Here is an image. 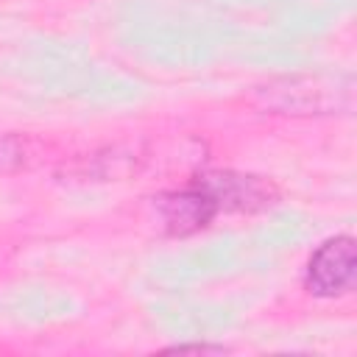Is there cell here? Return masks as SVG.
<instances>
[{
	"label": "cell",
	"mask_w": 357,
	"mask_h": 357,
	"mask_svg": "<svg viewBox=\"0 0 357 357\" xmlns=\"http://www.w3.org/2000/svg\"><path fill=\"white\" fill-rule=\"evenodd\" d=\"M254 103L271 114H349L354 106L351 73L282 75L254 89Z\"/></svg>",
	"instance_id": "1"
},
{
	"label": "cell",
	"mask_w": 357,
	"mask_h": 357,
	"mask_svg": "<svg viewBox=\"0 0 357 357\" xmlns=\"http://www.w3.org/2000/svg\"><path fill=\"white\" fill-rule=\"evenodd\" d=\"M357 279V245L351 234H337L321 243L304 273V287L318 298H335L354 287Z\"/></svg>",
	"instance_id": "2"
},
{
	"label": "cell",
	"mask_w": 357,
	"mask_h": 357,
	"mask_svg": "<svg viewBox=\"0 0 357 357\" xmlns=\"http://www.w3.org/2000/svg\"><path fill=\"white\" fill-rule=\"evenodd\" d=\"M192 184L212 198L218 212H259L276 204L279 198V190L268 178L251 173H234V170L201 173Z\"/></svg>",
	"instance_id": "3"
},
{
	"label": "cell",
	"mask_w": 357,
	"mask_h": 357,
	"mask_svg": "<svg viewBox=\"0 0 357 357\" xmlns=\"http://www.w3.org/2000/svg\"><path fill=\"white\" fill-rule=\"evenodd\" d=\"M153 201H156V212L162 215L165 231L178 234V237L201 231L218 215V206L212 204V198L195 184H190L187 190H178V192H162Z\"/></svg>",
	"instance_id": "4"
},
{
	"label": "cell",
	"mask_w": 357,
	"mask_h": 357,
	"mask_svg": "<svg viewBox=\"0 0 357 357\" xmlns=\"http://www.w3.org/2000/svg\"><path fill=\"white\" fill-rule=\"evenodd\" d=\"M25 165V142L17 134H0V170H17Z\"/></svg>",
	"instance_id": "5"
},
{
	"label": "cell",
	"mask_w": 357,
	"mask_h": 357,
	"mask_svg": "<svg viewBox=\"0 0 357 357\" xmlns=\"http://www.w3.org/2000/svg\"><path fill=\"white\" fill-rule=\"evenodd\" d=\"M167 351H178V354H184V351H209V354H220V351H226L223 346H209V343H178V346H170Z\"/></svg>",
	"instance_id": "6"
}]
</instances>
